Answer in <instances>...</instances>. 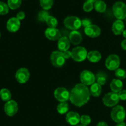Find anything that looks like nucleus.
<instances>
[{
  "mask_svg": "<svg viewBox=\"0 0 126 126\" xmlns=\"http://www.w3.org/2000/svg\"><path fill=\"white\" fill-rule=\"evenodd\" d=\"M91 97L90 91L82 83L77 84L70 92V100L72 104L81 107L89 102Z\"/></svg>",
  "mask_w": 126,
  "mask_h": 126,
  "instance_id": "1",
  "label": "nucleus"
},
{
  "mask_svg": "<svg viewBox=\"0 0 126 126\" xmlns=\"http://www.w3.org/2000/svg\"><path fill=\"white\" fill-rule=\"evenodd\" d=\"M126 116V110L124 107L121 105H116L112 109L111 118L115 123H120L124 122Z\"/></svg>",
  "mask_w": 126,
  "mask_h": 126,
  "instance_id": "2",
  "label": "nucleus"
},
{
  "mask_svg": "<svg viewBox=\"0 0 126 126\" xmlns=\"http://www.w3.org/2000/svg\"><path fill=\"white\" fill-rule=\"evenodd\" d=\"M113 14L118 20L126 19V4L121 1L116 2L113 6Z\"/></svg>",
  "mask_w": 126,
  "mask_h": 126,
  "instance_id": "3",
  "label": "nucleus"
},
{
  "mask_svg": "<svg viewBox=\"0 0 126 126\" xmlns=\"http://www.w3.org/2000/svg\"><path fill=\"white\" fill-rule=\"evenodd\" d=\"M64 25L65 27L71 30H77L82 26L81 20L76 16H68L64 20Z\"/></svg>",
  "mask_w": 126,
  "mask_h": 126,
  "instance_id": "4",
  "label": "nucleus"
},
{
  "mask_svg": "<svg viewBox=\"0 0 126 126\" xmlns=\"http://www.w3.org/2000/svg\"><path fill=\"white\" fill-rule=\"evenodd\" d=\"M119 97L118 93L111 92L105 95L103 98V103L105 106L108 107H115L119 103Z\"/></svg>",
  "mask_w": 126,
  "mask_h": 126,
  "instance_id": "5",
  "label": "nucleus"
},
{
  "mask_svg": "<svg viewBox=\"0 0 126 126\" xmlns=\"http://www.w3.org/2000/svg\"><path fill=\"white\" fill-rule=\"evenodd\" d=\"M65 58L60 51H54L50 55V61L53 66L57 68L62 67L65 63Z\"/></svg>",
  "mask_w": 126,
  "mask_h": 126,
  "instance_id": "6",
  "label": "nucleus"
},
{
  "mask_svg": "<svg viewBox=\"0 0 126 126\" xmlns=\"http://www.w3.org/2000/svg\"><path fill=\"white\" fill-rule=\"evenodd\" d=\"M72 58L76 62H82L87 59V50L83 47L78 46L74 48L71 51Z\"/></svg>",
  "mask_w": 126,
  "mask_h": 126,
  "instance_id": "7",
  "label": "nucleus"
},
{
  "mask_svg": "<svg viewBox=\"0 0 126 126\" xmlns=\"http://www.w3.org/2000/svg\"><path fill=\"white\" fill-rule=\"evenodd\" d=\"M120 65V59L116 54H111L107 57L105 61V66L111 71L116 70Z\"/></svg>",
  "mask_w": 126,
  "mask_h": 126,
  "instance_id": "8",
  "label": "nucleus"
},
{
  "mask_svg": "<svg viewBox=\"0 0 126 126\" xmlns=\"http://www.w3.org/2000/svg\"><path fill=\"white\" fill-rule=\"evenodd\" d=\"M80 80L82 84L85 86H91L95 83V76L91 71L84 70L80 74Z\"/></svg>",
  "mask_w": 126,
  "mask_h": 126,
  "instance_id": "9",
  "label": "nucleus"
},
{
  "mask_svg": "<svg viewBox=\"0 0 126 126\" xmlns=\"http://www.w3.org/2000/svg\"><path fill=\"white\" fill-rule=\"evenodd\" d=\"M70 93L65 87H58L54 91V97L60 102H66L70 100Z\"/></svg>",
  "mask_w": 126,
  "mask_h": 126,
  "instance_id": "10",
  "label": "nucleus"
},
{
  "mask_svg": "<svg viewBox=\"0 0 126 126\" xmlns=\"http://www.w3.org/2000/svg\"><path fill=\"white\" fill-rule=\"evenodd\" d=\"M30 72L28 69L21 68L18 69L16 73V78L20 84H24L28 81L30 78Z\"/></svg>",
  "mask_w": 126,
  "mask_h": 126,
  "instance_id": "11",
  "label": "nucleus"
},
{
  "mask_svg": "<svg viewBox=\"0 0 126 126\" xmlns=\"http://www.w3.org/2000/svg\"><path fill=\"white\" fill-rule=\"evenodd\" d=\"M18 111V105L14 100H9L4 105V112L9 116H13Z\"/></svg>",
  "mask_w": 126,
  "mask_h": 126,
  "instance_id": "12",
  "label": "nucleus"
},
{
  "mask_svg": "<svg viewBox=\"0 0 126 126\" xmlns=\"http://www.w3.org/2000/svg\"><path fill=\"white\" fill-rule=\"evenodd\" d=\"M45 36L51 41H59L62 37L61 33L56 28H48L45 31Z\"/></svg>",
  "mask_w": 126,
  "mask_h": 126,
  "instance_id": "13",
  "label": "nucleus"
},
{
  "mask_svg": "<svg viewBox=\"0 0 126 126\" xmlns=\"http://www.w3.org/2000/svg\"><path fill=\"white\" fill-rule=\"evenodd\" d=\"M84 33L86 35L91 38H97L100 35L101 30L97 25L92 24L85 28Z\"/></svg>",
  "mask_w": 126,
  "mask_h": 126,
  "instance_id": "14",
  "label": "nucleus"
},
{
  "mask_svg": "<svg viewBox=\"0 0 126 126\" xmlns=\"http://www.w3.org/2000/svg\"><path fill=\"white\" fill-rule=\"evenodd\" d=\"M20 27V22L17 17H12L7 22L6 27L9 32H16L19 30Z\"/></svg>",
  "mask_w": 126,
  "mask_h": 126,
  "instance_id": "15",
  "label": "nucleus"
},
{
  "mask_svg": "<svg viewBox=\"0 0 126 126\" xmlns=\"http://www.w3.org/2000/svg\"><path fill=\"white\" fill-rule=\"evenodd\" d=\"M81 116L76 112L70 111L66 115V121L71 126H77L80 122Z\"/></svg>",
  "mask_w": 126,
  "mask_h": 126,
  "instance_id": "16",
  "label": "nucleus"
},
{
  "mask_svg": "<svg viewBox=\"0 0 126 126\" xmlns=\"http://www.w3.org/2000/svg\"><path fill=\"white\" fill-rule=\"evenodd\" d=\"M70 39L66 36H63L60 38L58 41L57 47L59 51L63 52L68 50V49L70 47Z\"/></svg>",
  "mask_w": 126,
  "mask_h": 126,
  "instance_id": "17",
  "label": "nucleus"
},
{
  "mask_svg": "<svg viewBox=\"0 0 126 126\" xmlns=\"http://www.w3.org/2000/svg\"><path fill=\"white\" fill-rule=\"evenodd\" d=\"M124 22L121 20H117L113 23L112 26V31L115 35H120L123 34V32L124 31Z\"/></svg>",
  "mask_w": 126,
  "mask_h": 126,
  "instance_id": "18",
  "label": "nucleus"
},
{
  "mask_svg": "<svg viewBox=\"0 0 126 126\" xmlns=\"http://www.w3.org/2000/svg\"><path fill=\"white\" fill-rule=\"evenodd\" d=\"M82 35L77 30L72 31L69 34V39L70 43L74 45H78L82 41Z\"/></svg>",
  "mask_w": 126,
  "mask_h": 126,
  "instance_id": "19",
  "label": "nucleus"
},
{
  "mask_svg": "<svg viewBox=\"0 0 126 126\" xmlns=\"http://www.w3.org/2000/svg\"><path fill=\"white\" fill-rule=\"evenodd\" d=\"M123 83L122 81L119 79H114L112 80L110 84V88L112 92L119 93L123 90Z\"/></svg>",
  "mask_w": 126,
  "mask_h": 126,
  "instance_id": "20",
  "label": "nucleus"
},
{
  "mask_svg": "<svg viewBox=\"0 0 126 126\" xmlns=\"http://www.w3.org/2000/svg\"><path fill=\"white\" fill-rule=\"evenodd\" d=\"M102 55L97 50H92L88 52L87 59L89 61L92 63H97L101 60Z\"/></svg>",
  "mask_w": 126,
  "mask_h": 126,
  "instance_id": "21",
  "label": "nucleus"
},
{
  "mask_svg": "<svg viewBox=\"0 0 126 126\" xmlns=\"http://www.w3.org/2000/svg\"><path fill=\"white\" fill-rule=\"evenodd\" d=\"M102 86L98 84L97 82H95L93 84L91 85L90 88V93L94 97H98L101 94L102 92Z\"/></svg>",
  "mask_w": 126,
  "mask_h": 126,
  "instance_id": "22",
  "label": "nucleus"
},
{
  "mask_svg": "<svg viewBox=\"0 0 126 126\" xmlns=\"http://www.w3.org/2000/svg\"><path fill=\"white\" fill-rule=\"evenodd\" d=\"M95 80L101 86H103L107 83V81L108 80V76L106 73L103 72H99L96 75Z\"/></svg>",
  "mask_w": 126,
  "mask_h": 126,
  "instance_id": "23",
  "label": "nucleus"
},
{
  "mask_svg": "<svg viewBox=\"0 0 126 126\" xmlns=\"http://www.w3.org/2000/svg\"><path fill=\"white\" fill-rule=\"evenodd\" d=\"M94 8L98 12H104L107 9V4L102 0H98L94 4Z\"/></svg>",
  "mask_w": 126,
  "mask_h": 126,
  "instance_id": "24",
  "label": "nucleus"
},
{
  "mask_svg": "<svg viewBox=\"0 0 126 126\" xmlns=\"http://www.w3.org/2000/svg\"><path fill=\"white\" fill-rule=\"evenodd\" d=\"M0 97L4 102H8V101L11 100V92L7 89H2L0 91Z\"/></svg>",
  "mask_w": 126,
  "mask_h": 126,
  "instance_id": "25",
  "label": "nucleus"
},
{
  "mask_svg": "<svg viewBox=\"0 0 126 126\" xmlns=\"http://www.w3.org/2000/svg\"><path fill=\"white\" fill-rule=\"evenodd\" d=\"M57 110L58 113H60V114H65L68 112L69 110V105L66 102H61L59 105L57 106Z\"/></svg>",
  "mask_w": 126,
  "mask_h": 126,
  "instance_id": "26",
  "label": "nucleus"
},
{
  "mask_svg": "<svg viewBox=\"0 0 126 126\" xmlns=\"http://www.w3.org/2000/svg\"><path fill=\"white\" fill-rule=\"evenodd\" d=\"M46 22L49 28H56L58 25L57 19L55 17H54V16H49L47 17Z\"/></svg>",
  "mask_w": 126,
  "mask_h": 126,
  "instance_id": "27",
  "label": "nucleus"
},
{
  "mask_svg": "<svg viewBox=\"0 0 126 126\" xmlns=\"http://www.w3.org/2000/svg\"><path fill=\"white\" fill-rule=\"evenodd\" d=\"M22 0H8L7 5L11 9L15 10L20 6Z\"/></svg>",
  "mask_w": 126,
  "mask_h": 126,
  "instance_id": "28",
  "label": "nucleus"
},
{
  "mask_svg": "<svg viewBox=\"0 0 126 126\" xmlns=\"http://www.w3.org/2000/svg\"><path fill=\"white\" fill-rule=\"evenodd\" d=\"M54 4V0H40V4L44 10H49L51 9Z\"/></svg>",
  "mask_w": 126,
  "mask_h": 126,
  "instance_id": "29",
  "label": "nucleus"
},
{
  "mask_svg": "<svg viewBox=\"0 0 126 126\" xmlns=\"http://www.w3.org/2000/svg\"><path fill=\"white\" fill-rule=\"evenodd\" d=\"M49 16V12L46 10L40 11L38 13V19L41 22H46L47 18V17Z\"/></svg>",
  "mask_w": 126,
  "mask_h": 126,
  "instance_id": "30",
  "label": "nucleus"
},
{
  "mask_svg": "<svg viewBox=\"0 0 126 126\" xmlns=\"http://www.w3.org/2000/svg\"><path fill=\"white\" fill-rule=\"evenodd\" d=\"M115 75L119 79H124L126 78V71L122 68H118L115 70Z\"/></svg>",
  "mask_w": 126,
  "mask_h": 126,
  "instance_id": "31",
  "label": "nucleus"
},
{
  "mask_svg": "<svg viewBox=\"0 0 126 126\" xmlns=\"http://www.w3.org/2000/svg\"><path fill=\"white\" fill-rule=\"evenodd\" d=\"M94 7V5L93 2H91V1H87L86 2H84L83 5V10L85 12H91Z\"/></svg>",
  "mask_w": 126,
  "mask_h": 126,
  "instance_id": "32",
  "label": "nucleus"
},
{
  "mask_svg": "<svg viewBox=\"0 0 126 126\" xmlns=\"http://www.w3.org/2000/svg\"><path fill=\"white\" fill-rule=\"evenodd\" d=\"M9 12V6L3 2H0V15H6Z\"/></svg>",
  "mask_w": 126,
  "mask_h": 126,
  "instance_id": "33",
  "label": "nucleus"
},
{
  "mask_svg": "<svg viewBox=\"0 0 126 126\" xmlns=\"http://www.w3.org/2000/svg\"><path fill=\"white\" fill-rule=\"evenodd\" d=\"M80 123L81 124L87 126L91 123V118L87 115H82L80 118Z\"/></svg>",
  "mask_w": 126,
  "mask_h": 126,
  "instance_id": "34",
  "label": "nucleus"
},
{
  "mask_svg": "<svg viewBox=\"0 0 126 126\" xmlns=\"http://www.w3.org/2000/svg\"><path fill=\"white\" fill-rule=\"evenodd\" d=\"M81 24H82V27H84V28H86L88 26L92 25L91 23V20L87 19V18H85V19H83L82 20H81Z\"/></svg>",
  "mask_w": 126,
  "mask_h": 126,
  "instance_id": "35",
  "label": "nucleus"
},
{
  "mask_svg": "<svg viewBox=\"0 0 126 126\" xmlns=\"http://www.w3.org/2000/svg\"><path fill=\"white\" fill-rule=\"evenodd\" d=\"M119 99L121 100H126V90H122L118 93Z\"/></svg>",
  "mask_w": 126,
  "mask_h": 126,
  "instance_id": "36",
  "label": "nucleus"
},
{
  "mask_svg": "<svg viewBox=\"0 0 126 126\" xmlns=\"http://www.w3.org/2000/svg\"><path fill=\"white\" fill-rule=\"evenodd\" d=\"M16 17H17L19 20H22L24 19L25 17V14L23 12H22V11H20V12H18V13H17Z\"/></svg>",
  "mask_w": 126,
  "mask_h": 126,
  "instance_id": "37",
  "label": "nucleus"
},
{
  "mask_svg": "<svg viewBox=\"0 0 126 126\" xmlns=\"http://www.w3.org/2000/svg\"><path fill=\"white\" fill-rule=\"evenodd\" d=\"M63 54L64 57L65 58V59H69L70 58H71L72 57V54H71V51H69V50H66V51L63 52H62Z\"/></svg>",
  "mask_w": 126,
  "mask_h": 126,
  "instance_id": "38",
  "label": "nucleus"
},
{
  "mask_svg": "<svg viewBox=\"0 0 126 126\" xmlns=\"http://www.w3.org/2000/svg\"><path fill=\"white\" fill-rule=\"evenodd\" d=\"M121 47L124 50H126V39L123 41L121 43Z\"/></svg>",
  "mask_w": 126,
  "mask_h": 126,
  "instance_id": "39",
  "label": "nucleus"
},
{
  "mask_svg": "<svg viewBox=\"0 0 126 126\" xmlns=\"http://www.w3.org/2000/svg\"><path fill=\"white\" fill-rule=\"evenodd\" d=\"M97 126H108V125L105 122H100L97 124Z\"/></svg>",
  "mask_w": 126,
  "mask_h": 126,
  "instance_id": "40",
  "label": "nucleus"
},
{
  "mask_svg": "<svg viewBox=\"0 0 126 126\" xmlns=\"http://www.w3.org/2000/svg\"><path fill=\"white\" fill-rule=\"evenodd\" d=\"M116 126H126V124L124 122H123V123H118L117 125Z\"/></svg>",
  "mask_w": 126,
  "mask_h": 126,
  "instance_id": "41",
  "label": "nucleus"
},
{
  "mask_svg": "<svg viewBox=\"0 0 126 126\" xmlns=\"http://www.w3.org/2000/svg\"><path fill=\"white\" fill-rule=\"evenodd\" d=\"M123 37H124V38H126V30H124V31L123 32Z\"/></svg>",
  "mask_w": 126,
  "mask_h": 126,
  "instance_id": "42",
  "label": "nucleus"
},
{
  "mask_svg": "<svg viewBox=\"0 0 126 126\" xmlns=\"http://www.w3.org/2000/svg\"><path fill=\"white\" fill-rule=\"evenodd\" d=\"M87 1H91V2H95L96 1H98V0H87Z\"/></svg>",
  "mask_w": 126,
  "mask_h": 126,
  "instance_id": "43",
  "label": "nucleus"
},
{
  "mask_svg": "<svg viewBox=\"0 0 126 126\" xmlns=\"http://www.w3.org/2000/svg\"><path fill=\"white\" fill-rule=\"evenodd\" d=\"M76 126H84V125H82V124H80V125H77Z\"/></svg>",
  "mask_w": 126,
  "mask_h": 126,
  "instance_id": "44",
  "label": "nucleus"
},
{
  "mask_svg": "<svg viewBox=\"0 0 126 126\" xmlns=\"http://www.w3.org/2000/svg\"></svg>",
  "mask_w": 126,
  "mask_h": 126,
  "instance_id": "45",
  "label": "nucleus"
},
{
  "mask_svg": "<svg viewBox=\"0 0 126 126\" xmlns=\"http://www.w3.org/2000/svg\"><path fill=\"white\" fill-rule=\"evenodd\" d=\"M0 36H1V34H0Z\"/></svg>",
  "mask_w": 126,
  "mask_h": 126,
  "instance_id": "46",
  "label": "nucleus"
}]
</instances>
